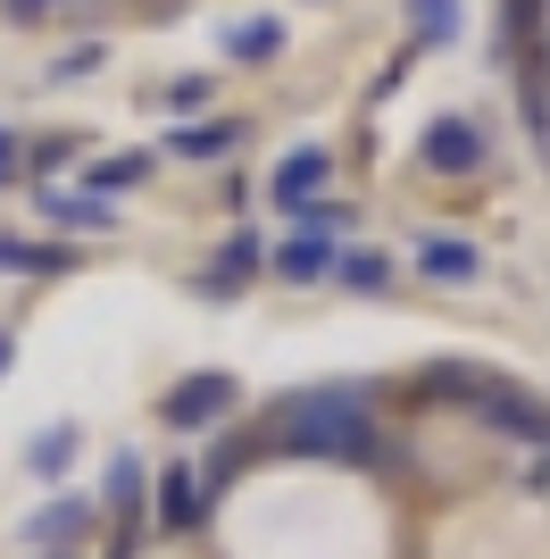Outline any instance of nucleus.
Masks as SVG:
<instances>
[{
  "instance_id": "nucleus-12",
  "label": "nucleus",
  "mask_w": 550,
  "mask_h": 559,
  "mask_svg": "<svg viewBox=\"0 0 550 559\" xmlns=\"http://www.w3.org/2000/svg\"><path fill=\"white\" fill-rule=\"evenodd\" d=\"M334 276H343L350 293H384V284H392V259L375 251V242H350V251H334Z\"/></svg>"
},
{
  "instance_id": "nucleus-22",
  "label": "nucleus",
  "mask_w": 550,
  "mask_h": 559,
  "mask_svg": "<svg viewBox=\"0 0 550 559\" xmlns=\"http://www.w3.org/2000/svg\"><path fill=\"white\" fill-rule=\"evenodd\" d=\"M0 176H17V134L0 126Z\"/></svg>"
},
{
  "instance_id": "nucleus-23",
  "label": "nucleus",
  "mask_w": 550,
  "mask_h": 559,
  "mask_svg": "<svg viewBox=\"0 0 550 559\" xmlns=\"http://www.w3.org/2000/svg\"><path fill=\"white\" fill-rule=\"evenodd\" d=\"M0 368H9V334H0Z\"/></svg>"
},
{
  "instance_id": "nucleus-15",
  "label": "nucleus",
  "mask_w": 550,
  "mask_h": 559,
  "mask_svg": "<svg viewBox=\"0 0 550 559\" xmlns=\"http://www.w3.org/2000/svg\"><path fill=\"white\" fill-rule=\"evenodd\" d=\"M142 176H151V159H142V151H117V159L84 167V192H125V185H142Z\"/></svg>"
},
{
  "instance_id": "nucleus-19",
  "label": "nucleus",
  "mask_w": 550,
  "mask_h": 559,
  "mask_svg": "<svg viewBox=\"0 0 550 559\" xmlns=\"http://www.w3.org/2000/svg\"><path fill=\"white\" fill-rule=\"evenodd\" d=\"M100 59H109V43H75L68 59H50V84H75V75H92Z\"/></svg>"
},
{
  "instance_id": "nucleus-3",
  "label": "nucleus",
  "mask_w": 550,
  "mask_h": 559,
  "mask_svg": "<svg viewBox=\"0 0 550 559\" xmlns=\"http://www.w3.org/2000/svg\"><path fill=\"white\" fill-rule=\"evenodd\" d=\"M467 401H476V418H483V426H501V435H517V443H542V451H550V409H542V401H526L517 384H501V376H476V393H467Z\"/></svg>"
},
{
  "instance_id": "nucleus-8",
  "label": "nucleus",
  "mask_w": 550,
  "mask_h": 559,
  "mask_svg": "<svg viewBox=\"0 0 550 559\" xmlns=\"http://www.w3.org/2000/svg\"><path fill=\"white\" fill-rule=\"evenodd\" d=\"M251 267H259V242H251V234H226V251H217V267H201L192 284L226 301V293H242V284H251Z\"/></svg>"
},
{
  "instance_id": "nucleus-10",
  "label": "nucleus",
  "mask_w": 550,
  "mask_h": 559,
  "mask_svg": "<svg viewBox=\"0 0 550 559\" xmlns=\"http://www.w3.org/2000/svg\"><path fill=\"white\" fill-rule=\"evenodd\" d=\"M159 526H167V535H192V526H201V485H192L183 467L159 476Z\"/></svg>"
},
{
  "instance_id": "nucleus-1",
  "label": "nucleus",
  "mask_w": 550,
  "mask_h": 559,
  "mask_svg": "<svg viewBox=\"0 0 550 559\" xmlns=\"http://www.w3.org/2000/svg\"><path fill=\"white\" fill-rule=\"evenodd\" d=\"M275 443L300 460H375V418L359 384H309L275 409Z\"/></svg>"
},
{
  "instance_id": "nucleus-21",
  "label": "nucleus",
  "mask_w": 550,
  "mask_h": 559,
  "mask_svg": "<svg viewBox=\"0 0 550 559\" xmlns=\"http://www.w3.org/2000/svg\"><path fill=\"white\" fill-rule=\"evenodd\" d=\"M0 9H9V17H50L59 0H0Z\"/></svg>"
},
{
  "instance_id": "nucleus-14",
  "label": "nucleus",
  "mask_w": 550,
  "mask_h": 559,
  "mask_svg": "<svg viewBox=\"0 0 550 559\" xmlns=\"http://www.w3.org/2000/svg\"><path fill=\"white\" fill-rule=\"evenodd\" d=\"M68 451H75V426L59 418V426H43V435L25 443V467H34V476H59V467H68Z\"/></svg>"
},
{
  "instance_id": "nucleus-5",
  "label": "nucleus",
  "mask_w": 550,
  "mask_h": 559,
  "mask_svg": "<svg viewBox=\"0 0 550 559\" xmlns=\"http://www.w3.org/2000/svg\"><path fill=\"white\" fill-rule=\"evenodd\" d=\"M325 176H334V159H325L318 142H300V151H284V159H275L267 192H275V201H284V210H318Z\"/></svg>"
},
{
  "instance_id": "nucleus-2",
  "label": "nucleus",
  "mask_w": 550,
  "mask_h": 559,
  "mask_svg": "<svg viewBox=\"0 0 550 559\" xmlns=\"http://www.w3.org/2000/svg\"><path fill=\"white\" fill-rule=\"evenodd\" d=\"M492 159V134H483L476 117H434L426 134H417V167L426 176H476Z\"/></svg>"
},
{
  "instance_id": "nucleus-4",
  "label": "nucleus",
  "mask_w": 550,
  "mask_h": 559,
  "mask_svg": "<svg viewBox=\"0 0 550 559\" xmlns=\"http://www.w3.org/2000/svg\"><path fill=\"white\" fill-rule=\"evenodd\" d=\"M234 393H242V384H234L226 368H201V376H183L176 393H167V426H217L234 409Z\"/></svg>"
},
{
  "instance_id": "nucleus-18",
  "label": "nucleus",
  "mask_w": 550,
  "mask_h": 559,
  "mask_svg": "<svg viewBox=\"0 0 550 559\" xmlns=\"http://www.w3.org/2000/svg\"><path fill=\"white\" fill-rule=\"evenodd\" d=\"M409 25L426 34V43H451L458 34V0H409Z\"/></svg>"
},
{
  "instance_id": "nucleus-17",
  "label": "nucleus",
  "mask_w": 550,
  "mask_h": 559,
  "mask_svg": "<svg viewBox=\"0 0 550 559\" xmlns=\"http://www.w3.org/2000/svg\"><path fill=\"white\" fill-rule=\"evenodd\" d=\"M275 43H284V25H275V17H242V25H226V59H267Z\"/></svg>"
},
{
  "instance_id": "nucleus-20",
  "label": "nucleus",
  "mask_w": 550,
  "mask_h": 559,
  "mask_svg": "<svg viewBox=\"0 0 550 559\" xmlns=\"http://www.w3.org/2000/svg\"><path fill=\"white\" fill-rule=\"evenodd\" d=\"M134 492H142V467H134V451H125V460L109 467V501H134Z\"/></svg>"
},
{
  "instance_id": "nucleus-9",
  "label": "nucleus",
  "mask_w": 550,
  "mask_h": 559,
  "mask_svg": "<svg viewBox=\"0 0 550 559\" xmlns=\"http://www.w3.org/2000/svg\"><path fill=\"white\" fill-rule=\"evenodd\" d=\"M43 217H50V226H84V234L117 226V210L100 201V192H43Z\"/></svg>"
},
{
  "instance_id": "nucleus-11",
  "label": "nucleus",
  "mask_w": 550,
  "mask_h": 559,
  "mask_svg": "<svg viewBox=\"0 0 550 559\" xmlns=\"http://www.w3.org/2000/svg\"><path fill=\"white\" fill-rule=\"evenodd\" d=\"M59 267H75V259L50 242H25V234H0V276H59Z\"/></svg>"
},
{
  "instance_id": "nucleus-16",
  "label": "nucleus",
  "mask_w": 550,
  "mask_h": 559,
  "mask_svg": "<svg viewBox=\"0 0 550 559\" xmlns=\"http://www.w3.org/2000/svg\"><path fill=\"white\" fill-rule=\"evenodd\" d=\"M75 526H92V501H75V492H68V501H50V510L34 518V526H25V535H34V543H68Z\"/></svg>"
},
{
  "instance_id": "nucleus-7",
  "label": "nucleus",
  "mask_w": 550,
  "mask_h": 559,
  "mask_svg": "<svg viewBox=\"0 0 550 559\" xmlns=\"http://www.w3.org/2000/svg\"><path fill=\"white\" fill-rule=\"evenodd\" d=\"M267 267L284 284H325V276H334V242H325V234H284Z\"/></svg>"
},
{
  "instance_id": "nucleus-6",
  "label": "nucleus",
  "mask_w": 550,
  "mask_h": 559,
  "mask_svg": "<svg viewBox=\"0 0 550 559\" xmlns=\"http://www.w3.org/2000/svg\"><path fill=\"white\" fill-rule=\"evenodd\" d=\"M417 276H434V284H476V276H483V251L467 242V234H417Z\"/></svg>"
},
{
  "instance_id": "nucleus-13",
  "label": "nucleus",
  "mask_w": 550,
  "mask_h": 559,
  "mask_svg": "<svg viewBox=\"0 0 550 559\" xmlns=\"http://www.w3.org/2000/svg\"><path fill=\"white\" fill-rule=\"evenodd\" d=\"M234 142H242V126H234V117H201V126H176V151H183V159H226Z\"/></svg>"
}]
</instances>
